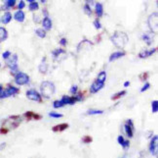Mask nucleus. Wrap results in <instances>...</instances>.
Instances as JSON below:
<instances>
[{"mask_svg":"<svg viewBox=\"0 0 158 158\" xmlns=\"http://www.w3.org/2000/svg\"><path fill=\"white\" fill-rule=\"evenodd\" d=\"M147 25H148L150 31L153 34H157L158 31V14L157 12L152 13L147 19Z\"/></svg>","mask_w":158,"mask_h":158,"instance_id":"20e7f679","label":"nucleus"},{"mask_svg":"<svg viewBox=\"0 0 158 158\" xmlns=\"http://www.w3.org/2000/svg\"><path fill=\"white\" fill-rule=\"evenodd\" d=\"M24 13L22 11V10H19L18 12L15 13V15H14V18H15L16 21H18V22H21V23H23L24 21Z\"/></svg>","mask_w":158,"mask_h":158,"instance_id":"6ab92c4d","label":"nucleus"},{"mask_svg":"<svg viewBox=\"0 0 158 158\" xmlns=\"http://www.w3.org/2000/svg\"><path fill=\"white\" fill-rule=\"evenodd\" d=\"M82 142L84 143H91L93 142V139H92V136H85L82 139Z\"/></svg>","mask_w":158,"mask_h":158,"instance_id":"72a5a7b5","label":"nucleus"},{"mask_svg":"<svg viewBox=\"0 0 158 158\" xmlns=\"http://www.w3.org/2000/svg\"><path fill=\"white\" fill-rule=\"evenodd\" d=\"M43 26H44V29H46L47 31H50L52 29V21L51 19L49 18L48 16H46L45 18L43 19Z\"/></svg>","mask_w":158,"mask_h":158,"instance_id":"aec40b11","label":"nucleus"},{"mask_svg":"<svg viewBox=\"0 0 158 158\" xmlns=\"http://www.w3.org/2000/svg\"><path fill=\"white\" fill-rule=\"evenodd\" d=\"M0 66H1V63H0Z\"/></svg>","mask_w":158,"mask_h":158,"instance_id":"09e8293b","label":"nucleus"},{"mask_svg":"<svg viewBox=\"0 0 158 158\" xmlns=\"http://www.w3.org/2000/svg\"><path fill=\"white\" fill-rule=\"evenodd\" d=\"M16 4V0H8V1L5 2V6L7 8H11V7H14Z\"/></svg>","mask_w":158,"mask_h":158,"instance_id":"473e14b6","label":"nucleus"},{"mask_svg":"<svg viewBox=\"0 0 158 158\" xmlns=\"http://www.w3.org/2000/svg\"><path fill=\"white\" fill-rule=\"evenodd\" d=\"M97 80L100 83H104V82L107 80V73H105L104 71L99 73V75H98V78H97Z\"/></svg>","mask_w":158,"mask_h":158,"instance_id":"b1692460","label":"nucleus"},{"mask_svg":"<svg viewBox=\"0 0 158 158\" xmlns=\"http://www.w3.org/2000/svg\"><path fill=\"white\" fill-rule=\"evenodd\" d=\"M130 86V83H129V82H125V83H124V86H125V87H127V86Z\"/></svg>","mask_w":158,"mask_h":158,"instance_id":"49530a36","label":"nucleus"},{"mask_svg":"<svg viewBox=\"0 0 158 158\" xmlns=\"http://www.w3.org/2000/svg\"><path fill=\"white\" fill-rule=\"evenodd\" d=\"M38 70H39V72L41 74H46L47 73V71H48V65H47V63H46V57L43 58V60H42V62L40 63Z\"/></svg>","mask_w":158,"mask_h":158,"instance_id":"f3484780","label":"nucleus"},{"mask_svg":"<svg viewBox=\"0 0 158 158\" xmlns=\"http://www.w3.org/2000/svg\"><path fill=\"white\" fill-rule=\"evenodd\" d=\"M95 10H96V14L99 18H101V17L104 15V7L101 3H97L96 7H95Z\"/></svg>","mask_w":158,"mask_h":158,"instance_id":"412c9836","label":"nucleus"},{"mask_svg":"<svg viewBox=\"0 0 158 158\" xmlns=\"http://www.w3.org/2000/svg\"><path fill=\"white\" fill-rule=\"evenodd\" d=\"M125 94H126V90L119 91V92L115 93V94H113V95L111 96V100H117V99H119V98H121L122 96H124Z\"/></svg>","mask_w":158,"mask_h":158,"instance_id":"393cba45","label":"nucleus"},{"mask_svg":"<svg viewBox=\"0 0 158 158\" xmlns=\"http://www.w3.org/2000/svg\"><path fill=\"white\" fill-rule=\"evenodd\" d=\"M69 127L68 124H66V123H62V124H59L57 126H55V127L52 128V131L55 132V133H58V132H62L65 131V130H66Z\"/></svg>","mask_w":158,"mask_h":158,"instance_id":"dca6fc26","label":"nucleus"},{"mask_svg":"<svg viewBox=\"0 0 158 158\" xmlns=\"http://www.w3.org/2000/svg\"><path fill=\"white\" fill-rule=\"evenodd\" d=\"M3 89H3V86H2V85H0V94H1V93H2V91H3Z\"/></svg>","mask_w":158,"mask_h":158,"instance_id":"de8ad7c7","label":"nucleus"},{"mask_svg":"<svg viewBox=\"0 0 158 158\" xmlns=\"http://www.w3.org/2000/svg\"><path fill=\"white\" fill-rule=\"evenodd\" d=\"M19 92H20L19 89H17V87L9 85L7 89H3L2 93L0 94V98H6V97H9V96H12V95H16V94H18Z\"/></svg>","mask_w":158,"mask_h":158,"instance_id":"39448f33","label":"nucleus"},{"mask_svg":"<svg viewBox=\"0 0 158 158\" xmlns=\"http://www.w3.org/2000/svg\"><path fill=\"white\" fill-rule=\"evenodd\" d=\"M60 44L62 45V46H65V45L68 44V40H66V38H65V37L61 38V40H60Z\"/></svg>","mask_w":158,"mask_h":158,"instance_id":"ea45409f","label":"nucleus"},{"mask_svg":"<svg viewBox=\"0 0 158 158\" xmlns=\"http://www.w3.org/2000/svg\"><path fill=\"white\" fill-rule=\"evenodd\" d=\"M94 26H95V28H96V29H98V30L101 29V23H100L99 19H97V20L94 21Z\"/></svg>","mask_w":158,"mask_h":158,"instance_id":"e433bc0d","label":"nucleus"},{"mask_svg":"<svg viewBox=\"0 0 158 158\" xmlns=\"http://www.w3.org/2000/svg\"><path fill=\"white\" fill-rule=\"evenodd\" d=\"M83 10H84V12H85V14H87L88 16H90L91 14H92V10H91V7L89 6V4H86L84 5V8H83Z\"/></svg>","mask_w":158,"mask_h":158,"instance_id":"7c9ffc66","label":"nucleus"},{"mask_svg":"<svg viewBox=\"0 0 158 158\" xmlns=\"http://www.w3.org/2000/svg\"><path fill=\"white\" fill-rule=\"evenodd\" d=\"M8 37V31L5 28H0V42L4 41Z\"/></svg>","mask_w":158,"mask_h":158,"instance_id":"4be33fe9","label":"nucleus"},{"mask_svg":"<svg viewBox=\"0 0 158 158\" xmlns=\"http://www.w3.org/2000/svg\"><path fill=\"white\" fill-rule=\"evenodd\" d=\"M24 117H26L27 121H31V120L37 121V120H41L42 116L39 114L34 113V112H32V111H26V113L24 114Z\"/></svg>","mask_w":158,"mask_h":158,"instance_id":"9b49d317","label":"nucleus"},{"mask_svg":"<svg viewBox=\"0 0 158 158\" xmlns=\"http://www.w3.org/2000/svg\"><path fill=\"white\" fill-rule=\"evenodd\" d=\"M157 149H158V136H154L152 138V139H151V142H150L149 151L152 155L156 156L157 155Z\"/></svg>","mask_w":158,"mask_h":158,"instance_id":"6e6552de","label":"nucleus"},{"mask_svg":"<svg viewBox=\"0 0 158 158\" xmlns=\"http://www.w3.org/2000/svg\"><path fill=\"white\" fill-rule=\"evenodd\" d=\"M55 85L51 82H48V80H45L41 83L40 86V91L42 96H44L45 98H50L53 94L55 93Z\"/></svg>","mask_w":158,"mask_h":158,"instance_id":"f03ea898","label":"nucleus"},{"mask_svg":"<svg viewBox=\"0 0 158 158\" xmlns=\"http://www.w3.org/2000/svg\"><path fill=\"white\" fill-rule=\"evenodd\" d=\"M104 111L103 110H97V109H90L87 111L88 115H99V114H103Z\"/></svg>","mask_w":158,"mask_h":158,"instance_id":"cd10ccee","label":"nucleus"},{"mask_svg":"<svg viewBox=\"0 0 158 158\" xmlns=\"http://www.w3.org/2000/svg\"><path fill=\"white\" fill-rule=\"evenodd\" d=\"M129 145H130L129 140H124V142H123V145H122V147H123V148H128Z\"/></svg>","mask_w":158,"mask_h":158,"instance_id":"37998d69","label":"nucleus"},{"mask_svg":"<svg viewBox=\"0 0 158 158\" xmlns=\"http://www.w3.org/2000/svg\"><path fill=\"white\" fill-rule=\"evenodd\" d=\"M77 89H78L77 86H72L71 89H70V92H71L72 94H75L77 92Z\"/></svg>","mask_w":158,"mask_h":158,"instance_id":"79ce46f5","label":"nucleus"},{"mask_svg":"<svg viewBox=\"0 0 158 158\" xmlns=\"http://www.w3.org/2000/svg\"><path fill=\"white\" fill-rule=\"evenodd\" d=\"M147 78H148V73H143L142 75L140 76V80H143V82H146Z\"/></svg>","mask_w":158,"mask_h":158,"instance_id":"c9c22d12","label":"nucleus"},{"mask_svg":"<svg viewBox=\"0 0 158 158\" xmlns=\"http://www.w3.org/2000/svg\"><path fill=\"white\" fill-rule=\"evenodd\" d=\"M10 56H11V52H10V51H5L4 53L2 54V57L4 59H8Z\"/></svg>","mask_w":158,"mask_h":158,"instance_id":"58836bf2","label":"nucleus"},{"mask_svg":"<svg viewBox=\"0 0 158 158\" xmlns=\"http://www.w3.org/2000/svg\"><path fill=\"white\" fill-rule=\"evenodd\" d=\"M110 40L112 41V43H113L117 48L122 49L125 47L126 44H127L129 37L127 36V34L117 31H115L113 36L110 37Z\"/></svg>","mask_w":158,"mask_h":158,"instance_id":"f257e3e1","label":"nucleus"},{"mask_svg":"<svg viewBox=\"0 0 158 158\" xmlns=\"http://www.w3.org/2000/svg\"><path fill=\"white\" fill-rule=\"evenodd\" d=\"M11 20H12V15H11V13H10V12H6L2 17V23L5 24V25L10 23V21H11Z\"/></svg>","mask_w":158,"mask_h":158,"instance_id":"5701e85b","label":"nucleus"},{"mask_svg":"<svg viewBox=\"0 0 158 158\" xmlns=\"http://www.w3.org/2000/svg\"><path fill=\"white\" fill-rule=\"evenodd\" d=\"M10 59L7 62V65H8V67L12 70V71H16L17 68H18V65H17V61H18V55L17 54H13V56H10L9 57Z\"/></svg>","mask_w":158,"mask_h":158,"instance_id":"9d476101","label":"nucleus"},{"mask_svg":"<svg viewBox=\"0 0 158 158\" xmlns=\"http://www.w3.org/2000/svg\"><path fill=\"white\" fill-rule=\"evenodd\" d=\"M52 54L54 55L56 58H57V57H60V56H61V54L65 55V51L64 50V49L58 48V49H55V50H53L52 51Z\"/></svg>","mask_w":158,"mask_h":158,"instance_id":"a878e982","label":"nucleus"},{"mask_svg":"<svg viewBox=\"0 0 158 158\" xmlns=\"http://www.w3.org/2000/svg\"><path fill=\"white\" fill-rule=\"evenodd\" d=\"M126 55V52L124 51H116L114 52V53H112L109 56V62H113L114 60H117V59L123 57V56Z\"/></svg>","mask_w":158,"mask_h":158,"instance_id":"2eb2a0df","label":"nucleus"},{"mask_svg":"<svg viewBox=\"0 0 158 158\" xmlns=\"http://www.w3.org/2000/svg\"><path fill=\"white\" fill-rule=\"evenodd\" d=\"M61 101H62V103H64V105H65V104L72 105V104H74V103L76 102V98H75V96L64 95V96H62V99H61Z\"/></svg>","mask_w":158,"mask_h":158,"instance_id":"4468645a","label":"nucleus"},{"mask_svg":"<svg viewBox=\"0 0 158 158\" xmlns=\"http://www.w3.org/2000/svg\"><path fill=\"white\" fill-rule=\"evenodd\" d=\"M49 116H50V117H53V118H62V114L56 113V112H50V113H49Z\"/></svg>","mask_w":158,"mask_h":158,"instance_id":"f704fd0d","label":"nucleus"},{"mask_svg":"<svg viewBox=\"0 0 158 158\" xmlns=\"http://www.w3.org/2000/svg\"><path fill=\"white\" fill-rule=\"evenodd\" d=\"M26 97L30 100L36 101V102H42V96L39 92H37L35 89H29L26 91Z\"/></svg>","mask_w":158,"mask_h":158,"instance_id":"0eeeda50","label":"nucleus"},{"mask_svg":"<svg viewBox=\"0 0 158 158\" xmlns=\"http://www.w3.org/2000/svg\"><path fill=\"white\" fill-rule=\"evenodd\" d=\"M53 106H54V108H60V107H64L65 105L61 100H55L54 103H53Z\"/></svg>","mask_w":158,"mask_h":158,"instance_id":"2f4dec72","label":"nucleus"},{"mask_svg":"<svg viewBox=\"0 0 158 158\" xmlns=\"http://www.w3.org/2000/svg\"><path fill=\"white\" fill-rule=\"evenodd\" d=\"M151 109H152L153 113H157V111H158V101L157 100L152 101V103H151Z\"/></svg>","mask_w":158,"mask_h":158,"instance_id":"c756f323","label":"nucleus"},{"mask_svg":"<svg viewBox=\"0 0 158 158\" xmlns=\"http://www.w3.org/2000/svg\"><path fill=\"white\" fill-rule=\"evenodd\" d=\"M124 138H123V136H119L118 138H117V142H118V143L119 145H123V142H124Z\"/></svg>","mask_w":158,"mask_h":158,"instance_id":"a19ab883","label":"nucleus"},{"mask_svg":"<svg viewBox=\"0 0 158 158\" xmlns=\"http://www.w3.org/2000/svg\"><path fill=\"white\" fill-rule=\"evenodd\" d=\"M38 8H39V6H38V3L36 1H33L32 3H30V4H29V10H30V11H36Z\"/></svg>","mask_w":158,"mask_h":158,"instance_id":"c85d7f7f","label":"nucleus"},{"mask_svg":"<svg viewBox=\"0 0 158 158\" xmlns=\"http://www.w3.org/2000/svg\"><path fill=\"white\" fill-rule=\"evenodd\" d=\"M21 116H10V117L7 119V120L4 121L3 123V126L2 128H5L9 131L10 129H16L19 127V125L21 124Z\"/></svg>","mask_w":158,"mask_h":158,"instance_id":"7ed1b4c3","label":"nucleus"},{"mask_svg":"<svg viewBox=\"0 0 158 158\" xmlns=\"http://www.w3.org/2000/svg\"><path fill=\"white\" fill-rule=\"evenodd\" d=\"M157 50V48H152V49H150V50H143V51H140V53H139V57L140 58H147V57H149V56H151L152 54H154L156 52Z\"/></svg>","mask_w":158,"mask_h":158,"instance_id":"ddd939ff","label":"nucleus"},{"mask_svg":"<svg viewBox=\"0 0 158 158\" xmlns=\"http://www.w3.org/2000/svg\"><path fill=\"white\" fill-rule=\"evenodd\" d=\"M15 82L17 85H19V86H24L29 83V77L27 76L26 74L19 72L15 76Z\"/></svg>","mask_w":158,"mask_h":158,"instance_id":"423d86ee","label":"nucleus"},{"mask_svg":"<svg viewBox=\"0 0 158 158\" xmlns=\"http://www.w3.org/2000/svg\"><path fill=\"white\" fill-rule=\"evenodd\" d=\"M142 38L146 41L147 45H150L153 41V34L152 33H146L142 37Z\"/></svg>","mask_w":158,"mask_h":158,"instance_id":"a211bd4d","label":"nucleus"},{"mask_svg":"<svg viewBox=\"0 0 158 158\" xmlns=\"http://www.w3.org/2000/svg\"><path fill=\"white\" fill-rule=\"evenodd\" d=\"M104 86V83L98 82V80H95V82L92 83V86H91V87H90V92H91V93H97L98 91L101 90Z\"/></svg>","mask_w":158,"mask_h":158,"instance_id":"f8f14e48","label":"nucleus"},{"mask_svg":"<svg viewBox=\"0 0 158 158\" xmlns=\"http://www.w3.org/2000/svg\"><path fill=\"white\" fill-rule=\"evenodd\" d=\"M35 34H36V36H38L41 38H44L45 37H46V31H45L43 29H37L36 31H35Z\"/></svg>","mask_w":158,"mask_h":158,"instance_id":"bb28decb","label":"nucleus"},{"mask_svg":"<svg viewBox=\"0 0 158 158\" xmlns=\"http://www.w3.org/2000/svg\"><path fill=\"white\" fill-rule=\"evenodd\" d=\"M24 6H26V3H24V1H21L19 3V6H18V8H19L20 10H22L23 8H24Z\"/></svg>","mask_w":158,"mask_h":158,"instance_id":"a18cd8bd","label":"nucleus"},{"mask_svg":"<svg viewBox=\"0 0 158 158\" xmlns=\"http://www.w3.org/2000/svg\"><path fill=\"white\" fill-rule=\"evenodd\" d=\"M150 87V85H149V83H146V85L143 86V87H142V89H140V92H143V91H146V90H147Z\"/></svg>","mask_w":158,"mask_h":158,"instance_id":"4c0bfd02","label":"nucleus"},{"mask_svg":"<svg viewBox=\"0 0 158 158\" xmlns=\"http://www.w3.org/2000/svg\"><path fill=\"white\" fill-rule=\"evenodd\" d=\"M124 129H125V132L127 136L129 138H133V135H134V124H133V121L132 120H127L124 125Z\"/></svg>","mask_w":158,"mask_h":158,"instance_id":"1a4fd4ad","label":"nucleus"},{"mask_svg":"<svg viewBox=\"0 0 158 158\" xmlns=\"http://www.w3.org/2000/svg\"><path fill=\"white\" fill-rule=\"evenodd\" d=\"M9 131L7 129H5V128H0V134H2V135H6L7 133H8Z\"/></svg>","mask_w":158,"mask_h":158,"instance_id":"c03bdc74","label":"nucleus"}]
</instances>
